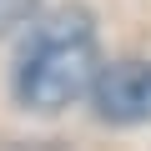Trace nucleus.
<instances>
[{
	"label": "nucleus",
	"instance_id": "nucleus-1",
	"mask_svg": "<svg viewBox=\"0 0 151 151\" xmlns=\"http://www.w3.org/2000/svg\"><path fill=\"white\" fill-rule=\"evenodd\" d=\"M96 70H101V55H96L91 15L65 5L50 20H40L30 45L20 50L15 96H20V106L40 111V116H55L96 86Z\"/></svg>",
	"mask_w": 151,
	"mask_h": 151
},
{
	"label": "nucleus",
	"instance_id": "nucleus-2",
	"mask_svg": "<svg viewBox=\"0 0 151 151\" xmlns=\"http://www.w3.org/2000/svg\"><path fill=\"white\" fill-rule=\"evenodd\" d=\"M91 106L106 126H141L151 121V60H111L96 70Z\"/></svg>",
	"mask_w": 151,
	"mask_h": 151
},
{
	"label": "nucleus",
	"instance_id": "nucleus-3",
	"mask_svg": "<svg viewBox=\"0 0 151 151\" xmlns=\"http://www.w3.org/2000/svg\"><path fill=\"white\" fill-rule=\"evenodd\" d=\"M40 10V0H0V35H10L20 25H30Z\"/></svg>",
	"mask_w": 151,
	"mask_h": 151
}]
</instances>
